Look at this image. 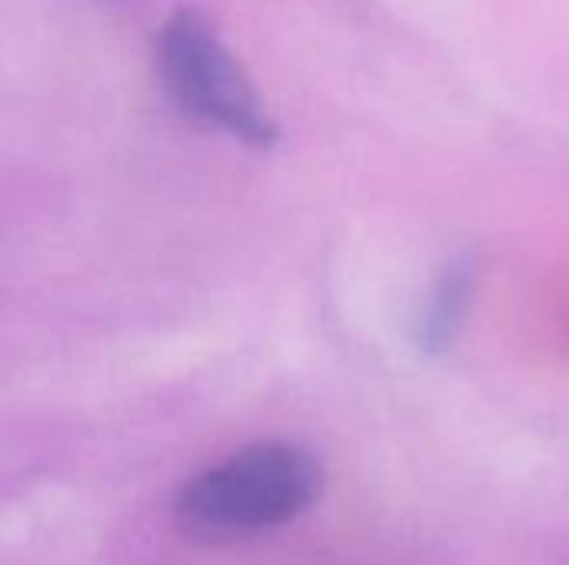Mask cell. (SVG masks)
Returning a JSON list of instances; mask_svg holds the SVG:
<instances>
[{
	"label": "cell",
	"instance_id": "obj_2",
	"mask_svg": "<svg viewBox=\"0 0 569 565\" xmlns=\"http://www.w3.org/2000/svg\"><path fill=\"white\" fill-rule=\"evenodd\" d=\"M157 60L167 93L190 120L257 147L277 137L253 83L200 13L180 10L167 20Z\"/></svg>",
	"mask_w": 569,
	"mask_h": 565
},
{
	"label": "cell",
	"instance_id": "obj_3",
	"mask_svg": "<svg viewBox=\"0 0 569 565\" xmlns=\"http://www.w3.org/2000/svg\"><path fill=\"white\" fill-rule=\"evenodd\" d=\"M470 293H473V270L470 263H457L443 273V280L437 283V293L430 300L427 320H423V346L430 353H443L467 316L470 306Z\"/></svg>",
	"mask_w": 569,
	"mask_h": 565
},
{
	"label": "cell",
	"instance_id": "obj_1",
	"mask_svg": "<svg viewBox=\"0 0 569 565\" xmlns=\"http://www.w3.org/2000/svg\"><path fill=\"white\" fill-rule=\"evenodd\" d=\"M320 463L287 443L250 446L200 473L177 496V523L197 543H230L283 526L320 496Z\"/></svg>",
	"mask_w": 569,
	"mask_h": 565
}]
</instances>
